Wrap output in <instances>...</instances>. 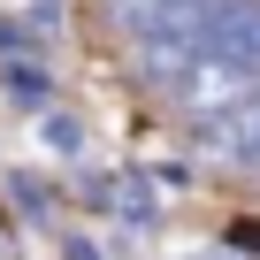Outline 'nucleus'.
Here are the masks:
<instances>
[{
	"instance_id": "1",
	"label": "nucleus",
	"mask_w": 260,
	"mask_h": 260,
	"mask_svg": "<svg viewBox=\"0 0 260 260\" xmlns=\"http://www.w3.org/2000/svg\"><path fill=\"white\" fill-rule=\"evenodd\" d=\"M260 92V77L252 69H237V61H222V54H207L184 84H176V100H184V115L191 122H214V115H230L237 100H252Z\"/></svg>"
},
{
	"instance_id": "2",
	"label": "nucleus",
	"mask_w": 260,
	"mask_h": 260,
	"mask_svg": "<svg viewBox=\"0 0 260 260\" xmlns=\"http://www.w3.org/2000/svg\"><path fill=\"white\" fill-rule=\"evenodd\" d=\"M199 138H207V153H214V161H252V169H260V92H252V100H237L230 115L199 122Z\"/></svg>"
},
{
	"instance_id": "3",
	"label": "nucleus",
	"mask_w": 260,
	"mask_h": 260,
	"mask_svg": "<svg viewBox=\"0 0 260 260\" xmlns=\"http://www.w3.org/2000/svg\"><path fill=\"white\" fill-rule=\"evenodd\" d=\"M214 54L260 77V0H230V16H222V39H214Z\"/></svg>"
}]
</instances>
